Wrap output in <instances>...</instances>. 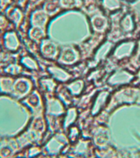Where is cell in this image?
Segmentation results:
<instances>
[{
  "label": "cell",
  "mask_w": 140,
  "mask_h": 158,
  "mask_svg": "<svg viewBox=\"0 0 140 158\" xmlns=\"http://www.w3.org/2000/svg\"><path fill=\"white\" fill-rule=\"evenodd\" d=\"M60 2L61 6L63 7H72L79 4V0H61Z\"/></svg>",
  "instance_id": "6da1fadb"
}]
</instances>
